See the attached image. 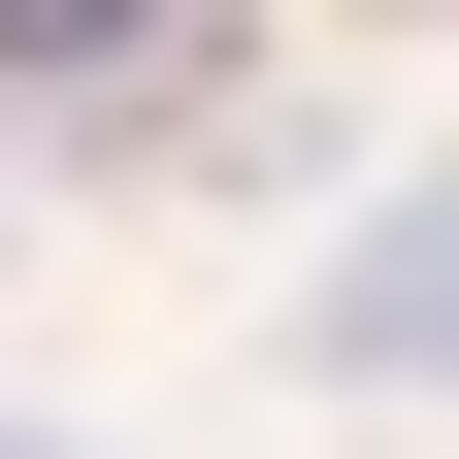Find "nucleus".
I'll return each mask as SVG.
<instances>
[{"mask_svg": "<svg viewBox=\"0 0 459 459\" xmlns=\"http://www.w3.org/2000/svg\"><path fill=\"white\" fill-rule=\"evenodd\" d=\"M0 459H99V427H0Z\"/></svg>", "mask_w": 459, "mask_h": 459, "instance_id": "nucleus-3", "label": "nucleus"}, {"mask_svg": "<svg viewBox=\"0 0 459 459\" xmlns=\"http://www.w3.org/2000/svg\"><path fill=\"white\" fill-rule=\"evenodd\" d=\"M296 361H328V394H459V164H427V197L296 296Z\"/></svg>", "mask_w": 459, "mask_h": 459, "instance_id": "nucleus-1", "label": "nucleus"}, {"mask_svg": "<svg viewBox=\"0 0 459 459\" xmlns=\"http://www.w3.org/2000/svg\"><path fill=\"white\" fill-rule=\"evenodd\" d=\"M230 0H0V99H132V66H197Z\"/></svg>", "mask_w": 459, "mask_h": 459, "instance_id": "nucleus-2", "label": "nucleus"}]
</instances>
